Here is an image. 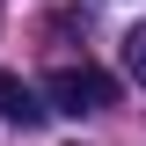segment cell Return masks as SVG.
<instances>
[{
  "label": "cell",
  "instance_id": "6da1fadb",
  "mask_svg": "<svg viewBox=\"0 0 146 146\" xmlns=\"http://www.w3.org/2000/svg\"><path fill=\"white\" fill-rule=\"evenodd\" d=\"M44 95H51L58 117H95V110L117 102V80H110L102 66H88V58H80V66H58L51 80H44Z\"/></svg>",
  "mask_w": 146,
  "mask_h": 146
},
{
  "label": "cell",
  "instance_id": "3957f363",
  "mask_svg": "<svg viewBox=\"0 0 146 146\" xmlns=\"http://www.w3.org/2000/svg\"><path fill=\"white\" fill-rule=\"evenodd\" d=\"M124 66H131V80L146 88V22H139V29L124 36Z\"/></svg>",
  "mask_w": 146,
  "mask_h": 146
},
{
  "label": "cell",
  "instance_id": "7a4b0ae2",
  "mask_svg": "<svg viewBox=\"0 0 146 146\" xmlns=\"http://www.w3.org/2000/svg\"><path fill=\"white\" fill-rule=\"evenodd\" d=\"M44 117V102L29 95V80L22 73H0V124H36Z\"/></svg>",
  "mask_w": 146,
  "mask_h": 146
}]
</instances>
